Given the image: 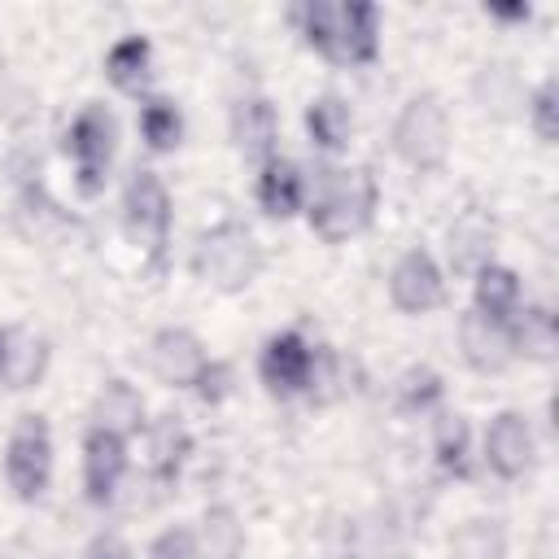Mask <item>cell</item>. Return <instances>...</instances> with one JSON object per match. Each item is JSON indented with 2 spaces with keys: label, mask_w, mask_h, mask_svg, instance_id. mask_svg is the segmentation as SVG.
<instances>
[{
  "label": "cell",
  "mask_w": 559,
  "mask_h": 559,
  "mask_svg": "<svg viewBox=\"0 0 559 559\" xmlns=\"http://www.w3.org/2000/svg\"><path fill=\"white\" fill-rule=\"evenodd\" d=\"M122 476H127V441L87 424V432H83V498L92 507H109L118 498Z\"/></svg>",
  "instance_id": "8fae6325"
},
{
  "label": "cell",
  "mask_w": 559,
  "mask_h": 559,
  "mask_svg": "<svg viewBox=\"0 0 559 559\" xmlns=\"http://www.w3.org/2000/svg\"><path fill=\"white\" fill-rule=\"evenodd\" d=\"M144 559H197V550H192V528H188V524L162 528V533L148 542V555H144Z\"/></svg>",
  "instance_id": "4dcf8cb0"
},
{
  "label": "cell",
  "mask_w": 559,
  "mask_h": 559,
  "mask_svg": "<svg viewBox=\"0 0 559 559\" xmlns=\"http://www.w3.org/2000/svg\"><path fill=\"white\" fill-rule=\"evenodd\" d=\"M253 197H258V210L266 218H293L306 210V170L293 162V157H266L258 166V179H253Z\"/></svg>",
  "instance_id": "9a60e30c"
},
{
  "label": "cell",
  "mask_w": 559,
  "mask_h": 559,
  "mask_svg": "<svg viewBox=\"0 0 559 559\" xmlns=\"http://www.w3.org/2000/svg\"><path fill=\"white\" fill-rule=\"evenodd\" d=\"M48 341L35 332V328H4V341H0V384L22 393V389H35L44 376H48Z\"/></svg>",
  "instance_id": "e0dca14e"
},
{
  "label": "cell",
  "mask_w": 559,
  "mask_h": 559,
  "mask_svg": "<svg viewBox=\"0 0 559 559\" xmlns=\"http://www.w3.org/2000/svg\"><path fill=\"white\" fill-rule=\"evenodd\" d=\"M227 127H231V144H236L245 157H253L258 166H262L266 157H275V144H280V114H275L271 96H262V92L236 96Z\"/></svg>",
  "instance_id": "4fadbf2b"
},
{
  "label": "cell",
  "mask_w": 559,
  "mask_h": 559,
  "mask_svg": "<svg viewBox=\"0 0 559 559\" xmlns=\"http://www.w3.org/2000/svg\"><path fill=\"white\" fill-rule=\"evenodd\" d=\"M118 148V122L100 100H87L70 127H66V153L74 162V188L79 197H100L109 179V162Z\"/></svg>",
  "instance_id": "8992f818"
},
{
  "label": "cell",
  "mask_w": 559,
  "mask_h": 559,
  "mask_svg": "<svg viewBox=\"0 0 559 559\" xmlns=\"http://www.w3.org/2000/svg\"><path fill=\"white\" fill-rule=\"evenodd\" d=\"M197 559H245V520L231 502H210L192 528Z\"/></svg>",
  "instance_id": "ffe728a7"
},
{
  "label": "cell",
  "mask_w": 559,
  "mask_h": 559,
  "mask_svg": "<svg viewBox=\"0 0 559 559\" xmlns=\"http://www.w3.org/2000/svg\"><path fill=\"white\" fill-rule=\"evenodd\" d=\"M188 454H192V432L179 415H157L144 424V463H148L153 480L175 485Z\"/></svg>",
  "instance_id": "ac0fdd59"
},
{
  "label": "cell",
  "mask_w": 559,
  "mask_h": 559,
  "mask_svg": "<svg viewBox=\"0 0 559 559\" xmlns=\"http://www.w3.org/2000/svg\"><path fill=\"white\" fill-rule=\"evenodd\" d=\"M135 127H140V140H144V148L153 157H166V153H175L183 144V109L170 96L148 92L140 100V109H135Z\"/></svg>",
  "instance_id": "603a6c76"
},
{
  "label": "cell",
  "mask_w": 559,
  "mask_h": 559,
  "mask_svg": "<svg viewBox=\"0 0 559 559\" xmlns=\"http://www.w3.org/2000/svg\"><path fill=\"white\" fill-rule=\"evenodd\" d=\"M520 306H524V284H520V275H515L511 266L489 262V266H480V271L472 275V310H480V314L507 323Z\"/></svg>",
  "instance_id": "7402d4cb"
},
{
  "label": "cell",
  "mask_w": 559,
  "mask_h": 559,
  "mask_svg": "<svg viewBox=\"0 0 559 559\" xmlns=\"http://www.w3.org/2000/svg\"><path fill=\"white\" fill-rule=\"evenodd\" d=\"M105 79L118 92L144 100L148 96V83H153V44H148V35H122V39H114L109 52H105Z\"/></svg>",
  "instance_id": "44dd1931"
},
{
  "label": "cell",
  "mask_w": 559,
  "mask_h": 559,
  "mask_svg": "<svg viewBox=\"0 0 559 559\" xmlns=\"http://www.w3.org/2000/svg\"><path fill=\"white\" fill-rule=\"evenodd\" d=\"M380 57V9L367 0L336 4V52L332 66H371Z\"/></svg>",
  "instance_id": "2e32d148"
},
{
  "label": "cell",
  "mask_w": 559,
  "mask_h": 559,
  "mask_svg": "<svg viewBox=\"0 0 559 559\" xmlns=\"http://www.w3.org/2000/svg\"><path fill=\"white\" fill-rule=\"evenodd\" d=\"M4 485L17 502H39L52 485V428L39 411H22L4 441Z\"/></svg>",
  "instance_id": "5b68a950"
},
{
  "label": "cell",
  "mask_w": 559,
  "mask_h": 559,
  "mask_svg": "<svg viewBox=\"0 0 559 559\" xmlns=\"http://www.w3.org/2000/svg\"><path fill=\"white\" fill-rule=\"evenodd\" d=\"M459 354L476 376H498V371H507L515 362L507 323H498V319H489L480 310H463L459 314Z\"/></svg>",
  "instance_id": "7c38bea8"
},
{
  "label": "cell",
  "mask_w": 559,
  "mask_h": 559,
  "mask_svg": "<svg viewBox=\"0 0 559 559\" xmlns=\"http://www.w3.org/2000/svg\"><path fill=\"white\" fill-rule=\"evenodd\" d=\"M205 362H210V354H205V345L192 328L166 323L148 336V371L166 389H192V380L201 376Z\"/></svg>",
  "instance_id": "30bf717a"
},
{
  "label": "cell",
  "mask_w": 559,
  "mask_h": 559,
  "mask_svg": "<svg viewBox=\"0 0 559 559\" xmlns=\"http://www.w3.org/2000/svg\"><path fill=\"white\" fill-rule=\"evenodd\" d=\"M445 297H450V284L437 253L424 245H411L389 271V301L402 314H428V310H441Z\"/></svg>",
  "instance_id": "ba28073f"
},
{
  "label": "cell",
  "mask_w": 559,
  "mask_h": 559,
  "mask_svg": "<svg viewBox=\"0 0 559 559\" xmlns=\"http://www.w3.org/2000/svg\"><path fill=\"white\" fill-rule=\"evenodd\" d=\"M170 223H175V205H170L162 175L148 166H135L127 175V188H122V231L148 258L153 271H162V262H166Z\"/></svg>",
  "instance_id": "277c9868"
},
{
  "label": "cell",
  "mask_w": 559,
  "mask_h": 559,
  "mask_svg": "<svg viewBox=\"0 0 559 559\" xmlns=\"http://www.w3.org/2000/svg\"><path fill=\"white\" fill-rule=\"evenodd\" d=\"M345 393V362L332 345H314V371H310V389L306 397L310 402H332Z\"/></svg>",
  "instance_id": "f1b7e54d"
},
{
  "label": "cell",
  "mask_w": 559,
  "mask_h": 559,
  "mask_svg": "<svg viewBox=\"0 0 559 559\" xmlns=\"http://www.w3.org/2000/svg\"><path fill=\"white\" fill-rule=\"evenodd\" d=\"M0 341H4V328H0Z\"/></svg>",
  "instance_id": "836d02e7"
},
{
  "label": "cell",
  "mask_w": 559,
  "mask_h": 559,
  "mask_svg": "<svg viewBox=\"0 0 559 559\" xmlns=\"http://www.w3.org/2000/svg\"><path fill=\"white\" fill-rule=\"evenodd\" d=\"M524 114H528V127L542 144H555L559 135V83L555 74H546L528 96H524Z\"/></svg>",
  "instance_id": "83f0119b"
},
{
  "label": "cell",
  "mask_w": 559,
  "mask_h": 559,
  "mask_svg": "<svg viewBox=\"0 0 559 559\" xmlns=\"http://www.w3.org/2000/svg\"><path fill=\"white\" fill-rule=\"evenodd\" d=\"M493 240H498V223H493V214L480 210V205L463 210V214L450 223V231H445V258H450V271L472 280L480 266L493 262Z\"/></svg>",
  "instance_id": "5bb4252c"
},
{
  "label": "cell",
  "mask_w": 559,
  "mask_h": 559,
  "mask_svg": "<svg viewBox=\"0 0 559 559\" xmlns=\"http://www.w3.org/2000/svg\"><path fill=\"white\" fill-rule=\"evenodd\" d=\"M450 148H454V122H450V109L441 105L437 92H415L397 118H393V153L419 170V175H432L450 162Z\"/></svg>",
  "instance_id": "3957f363"
},
{
  "label": "cell",
  "mask_w": 559,
  "mask_h": 559,
  "mask_svg": "<svg viewBox=\"0 0 559 559\" xmlns=\"http://www.w3.org/2000/svg\"><path fill=\"white\" fill-rule=\"evenodd\" d=\"M192 393L205 402V406H223L231 393H236V367L227 358H210L201 367V376L192 380Z\"/></svg>",
  "instance_id": "f546056e"
},
{
  "label": "cell",
  "mask_w": 559,
  "mask_h": 559,
  "mask_svg": "<svg viewBox=\"0 0 559 559\" xmlns=\"http://www.w3.org/2000/svg\"><path fill=\"white\" fill-rule=\"evenodd\" d=\"M83 559H131V546L118 533H96L92 546L83 550Z\"/></svg>",
  "instance_id": "1f68e13d"
},
{
  "label": "cell",
  "mask_w": 559,
  "mask_h": 559,
  "mask_svg": "<svg viewBox=\"0 0 559 559\" xmlns=\"http://www.w3.org/2000/svg\"><path fill=\"white\" fill-rule=\"evenodd\" d=\"M144 424H148V419H144V397H140V389H135L131 380H122V376H109V380L96 389V397H92V428H105V432L131 441Z\"/></svg>",
  "instance_id": "d6986e66"
},
{
  "label": "cell",
  "mask_w": 559,
  "mask_h": 559,
  "mask_svg": "<svg viewBox=\"0 0 559 559\" xmlns=\"http://www.w3.org/2000/svg\"><path fill=\"white\" fill-rule=\"evenodd\" d=\"M485 13L498 17V22H528V17H533L528 4H485Z\"/></svg>",
  "instance_id": "d6a6232c"
},
{
  "label": "cell",
  "mask_w": 559,
  "mask_h": 559,
  "mask_svg": "<svg viewBox=\"0 0 559 559\" xmlns=\"http://www.w3.org/2000/svg\"><path fill=\"white\" fill-rule=\"evenodd\" d=\"M262 266H266V253H262L258 236L245 223H236V218L214 223L192 245V271H197V280L210 284V288H218V293H245V288H253L258 275H262Z\"/></svg>",
  "instance_id": "7a4b0ae2"
},
{
  "label": "cell",
  "mask_w": 559,
  "mask_h": 559,
  "mask_svg": "<svg viewBox=\"0 0 559 559\" xmlns=\"http://www.w3.org/2000/svg\"><path fill=\"white\" fill-rule=\"evenodd\" d=\"M310 371H314V341L301 328H284V332H275V336L262 341L258 380H262V389L271 397H280V402L306 397Z\"/></svg>",
  "instance_id": "52a82bcc"
},
{
  "label": "cell",
  "mask_w": 559,
  "mask_h": 559,
  "mask_svg": "<svg viewBox=\"0 0 559 559\" xmlns=\"http://www.w3.org/2000/svg\"><path fill=\"white\" fill-rule=\"evenodd\" d=\"M445 402V380L437 367L419 362V367H406L402 380H397V406L406 415H437Z\"/></svg>",
  "instance_id": "4316f807"
},
{
  "label": "cell",
  "mask_w": 559,
  "mask_h": 559,
  "mask_svg": "<svg viewBox=\"0 0 559 559\" xmlns=\"http://www.w3.org/2000/svg\"><path fill=\"white\" fill-rule=\"evenodd\" d=\"M432 459L454 480L472 476V424H467V415H459V411L432 415Z\"/></svg>",
  "instance_id": "d4e9b609"
},
{
  "label": "cell",
  "mask_w": 559,
  "mask_h": 559,
  "mask_svg": "<svg viewBox=\"0 0 559 559\" xmlns=\"http://www.w3.org/2000/svg\"><path fill=\"white\" fill-rule=\"evenodd\" d=\"M306 223L323 245H345L371 227L380 205V183L367 166H319L306 175Z\"/></svg>",
  "instance_id": "6da1fadb"
},
{
  "label": "cell",
  "mask_w": 559,
  "mask_h": 559,
  "mask_svg": "<svg viewBox=\"0 0 559 559\" xmlns=\"http://www.w3.org/2000/svg\"><path fill=\"white\" fill-rule=\"evenodd\" d=\"M507 332H511L515 358H533V362H550V358H555L559 323H555L550 306H520V310L507 319Z\"/></svg>",
  "instance_id": "cb8c5ba5"
},
{
  "label": "cell",
  "mask_w": 559,
  "mask_h": 559,
  "mask_svg": "<svg viewBox=\"0 0 559 559\" xmlns=\"http://www.w3.org/2000/svg\"><path fill=\"white\" fill-rule=\"evenodd\" d=\"M485 467L498 480H524L537 463V432L524 411H498L485 428Z\"/></svg>",
  "instance_id": "9c48e42d"
},
{
  "label": "cell",
  "mask_w": 559,
  "mask_h": 559,
  "mask_svg": "<svg viewBox=\"0 0 559 559\" xmlns=\"http://www.w3.org/2000/svg\"><path fill=\"white\" fill-rule=\"evenodd\" d=\"M306 135H310V148L332 157L341 148H349V131H354V118H349V105L341 96H314L306 105Z\"/></svg>",
  "instance_id": "484cf974"
}]
</instances>
